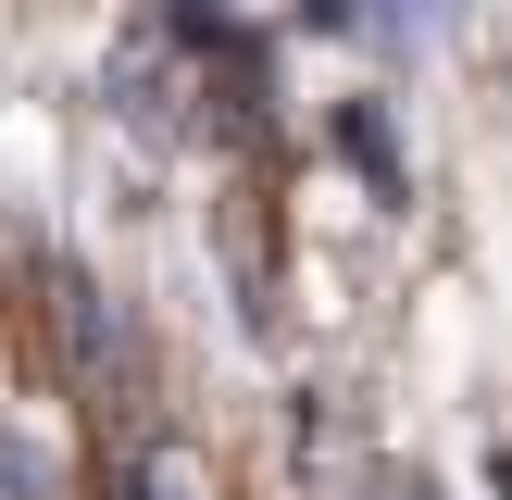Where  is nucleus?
<instances>
[{
  "mask_svg": "<svg viewBox=\"0 0 512 500\" xmlns=\"http://www.w3.org/2000/svg\"><path fill=\"white\" fill-rule=\"evenodd\" d=\"M138 500H188V475H175V463H150V475H138Z\"/></svg>",
  "mask_w": 512,
  "mask_h": 500,
  "instance_id": "1",
  "label": "nucleus"
}]
</instances>
